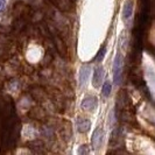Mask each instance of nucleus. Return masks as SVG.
<instances>
[{
	"instance_id": "3",
	"label": "nucleus",
	"mask_w": 155,
	"mask_h": 155,
	"mask_svg": "<svg viewBox=\"0 0 155 155\" xmlns=\"http://www.w3.org/2000/svg\"><path fill=\"white\" fill-rule=\"evenodd\" d=\"M91 65L89 64H84L79 69V87H84L89 81V77H90V74H91Z\"/></svg>"
},
{
	"instance_id": "2",
	"label": "nucleus",
	"mask_w": 155,
	"mask_h": 155,
	"mask_svg": "<svg viewBox=\"0 0 155 155\" xmlns=\"http://www.w3.org/2000/svg\"><path fill=\"white\" fill-rule=\"evenodd\" d=\"M104 137H105V132H104L103 127H97L93 132L92 138H91V146L93 149H99L101 147Z\"/></svg>"
},
{
	"instance_id": "1",
	"label": "nucleus",
	"mask_w": 155,
	"mask_h": 155,
	"mask_svg": "<svg viewBox=\"0 0 155 155\" xmlns=\"http://www.w3.org/2000/svg\"><path fill=\"white\" fill-rule=\"evenodd\" d=\"M123 55L118 53L114 57V62H113V79H114V84L119 85L120 84V79H121V72H123Z\"/></svg>"
},
{
	"instance_id": "11",
	"label": "nucleus",
	"mask_w": 155,
	"mask_h": 155,
	"mask_svg": "<svg viewBox=\"0 0 155 155\" xmlns=\"http://www.w3.org/2000/svg\"><path fill=\"white\" fill-rule=\"evenodd\" d=\"M6 2H7V0H0V13H2V11L5 9Z\"/></svg>"
},
{
	"instance_id": "4",
	"label": "nucleus",
	"mask_w": 155,
	"mask_h": 155,
	"mask_svg": "<svg viewBox=\"0 0 155 155\" xmlns=\"http://www.w3.org/2000/svg\"><path fill=\"white\" fill-rule=\"evenodd\" d=\"M97 106H98V101H97V98L94 97V96H87L85 97L83 101H82V104H81V107L83 110H85V111H94V110L97 109Z\"/></svg>"
},
{
	"instance_id": "8",
	"label": "nucleus",
	"mask_w": 155,
	"mask_h": 155,
	"mask_svg": "<svg viewBox=\"0 0 155 155\" xmlns=\"http://www.w3.org/2000/svg\"><path fill=\"white\" fill-rule=\"evenodd\" d=\"M111 91H112V84L110 81H105V83L101 86V94L103 97L107 98L110 94H111Z\"/></svg>"
},
{
	"instance_id": "5",
	"label": "nucleus",
	"mask_w": 155,
	"mask_h": 155,
	"mask_svg": "<svg viewBox=\"0 0 155 155\" xmlns=\"http://www.w3.org/2000/svg\"><path fill=\"white\" fill-rule=\"evenodd\" d=\"M104 75H105V71H104V68L101 65H98V67L94 68L92 77V84L94 87H99L101 85V82L104 79Z\"/></svg>"
},
{
	"instance_id": "6",
	"label": "nucleus",
	"mask_w": 155,
	"mask_h": 155,
	"mask_svg": "<svg viewBox=\"0 0 155 155\" xmlns=\"http://www.w3.org/2000/svg\"><path fill=\"white\" fill-rule=\"evenodd\" d=\"M76 127H77L78 132L81 133H86L90 127H91V121L89 119H85V118H77L76 120Z\"/></svg>"
},
{
	"instance_id": "7",
	"label": "nucleus",
	"mask_w": 155,
	"mask_h": 155,
	"mask_svg": "<svg viewBox=\"0 0 155 155\" xmlns=\"http://www.w3.org/2000/svg\"><path fill=\"white\" fill-rule=\"evenodd\" d=\"M133 8H134V4L132 0H127L124 5V9H123V18L125 21L130 20L133 15Z\"/></svg>"
},
{
	"instance_id": "10",
	"label": "nucleus",
	"mask_w": 155,
	"mask_h": 155,
	"mask_svg": "<svg viewBox=\"0 0 155 155\" xmlns=\"http://www.w3.org/2000/svg\"><path fill=\"white\" fill-rule=\"evenodd\" d=\"M87 153H89V149L86 148V145H82L78 148V154H87Z\"/></svg>"
},
{
	"instance_id": "9",
	"label": "nucleus",
	"mask_w": 155,
	"mask_h": 155,
	"mask_svg": "<svg viewBox=\"0 0 155 155\" xmlns=\"http://www.w3.org/2000/svg\"><path fill=\"white\" fill-rule=\"evenodd\" d=\"M105 53H106V48H105V47H103V48H101V50L99 51V54L97 55L96 60H97L98 62H101V61H103V58H104V56H105Z\"/></svg>"
}]
</instances>
